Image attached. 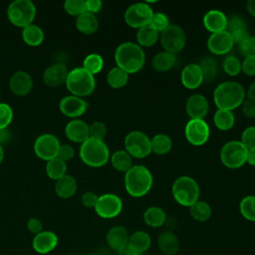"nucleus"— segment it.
Listing matches in <instances>:
<instances>
[{"mask_svg":"<svg viewBox=\"0 0 255 255\" xmlns=\"http://www.w3.org/2000/svg\"><path fill=\"white\" fill-rule=\"evenodd\" d=\"M115 61L117 67L129 75L137 73L142 69L145 63V55L138 44L125 42L116 49Z\"/></svg>","mask_w":255,"mask_h":255,"instance_id":"obj_1","label":"nucleus"},{"mask_svg":"<svg viewBox=\"0 0 255 255\" xmlns=\"http://www.w3.org/2000/svg\"><path fill=\"white\" fill-rule=\"evenodd\" d=\"M245 100V90L237 82L227 81L219 84L213 92V101L218 110L233 111Z\"/></svg>","mask_w":255,"mask_h":255,"instance_id":"obj_2","label":"nucleus"},{"mask_svg":"<svg viewBox=\"0 0 255 255\" xmlns=\"http://www.w3.org/2000/svg\"><path fill=\"white\" fill-rule=\"evenodd\" d=\"M152 181L149 169L142 164L132 165L125 175L126 190L132 197L144 196L150 190Z\"/></svg>","mask_w":255,"mask_h":255,"instance_id":"obj_3","label":"nucleus"},{"mask_svg":"<svg viewBox=\"0 0 255 255\" xmlns=\"http://www.w3.org/2000/svg\"><path fill=\"white\" fill-rule=\"evenodd\" d=\"M82 161L91 167H101L110 159V150L104 140L89 137L80 145Z\"/></svg>","mask_w":255,"mask_h":255,"instance_id":"obj_4","label":"nucleus"},{"mask_svg":"<svg viewBox=\"0 0 255 255\" xmlns=\"http://www.w3.org/2000/svg\"><path fill=\"white\" fill-rule=\"evenodd\" d=\"M65 84L71 95L79 98L91 95L96 88L95 76L83 67H78L69 71Z\"/></svg>","mask_w":255,"mask_h":255,"instance_id":"obj_5","label":"nucleus"},{"mask_svg":"<svg viewBox=\"0 0 255 255\" xmlns=\"http://www.w3.org/2000/svg\"><path fill=\"white\" fill-rule=\"evenodd\" d=\"M171 192L174 200L185 207H190L199 200V186L195 179L187 175L179 176L174 180Z\"/></svg>","mask_w":255,"mask_h":255,"instance_id":"obj_6","label":"nucleus"},{"mask_svg":"<svg viewBox=\"0 0 255 255\" xmlns=\"http://www.w3.org/2000/svg\"><path fill=\"white\" fill-rule=\"evenodd\" d=\"M35 16L36 7L30 0H15L8 5V20L16 27L23 29L24 27L33 24Z\"/></svg>","mask_w":255,"mask_h":255,"instance_id":"obj_7","label":"nucleus"},{"mask_svg":"<svg viewBox=\"0 0 255 255\" xmlns=\"http://www.w3.org/2000/svg\"><path fill=\"white\" fill-rule=\"evenodd\" d=\"M247 151L248 149L240 140H230L222 146L220 159L228 168H239L243 166L247 160Z\"/></svg>","mask_w":255,"mask_h":255,"instance_id":"obj_8","label":"nucleus"},{"mask_svg":"<svg viewBox=\"0 0 255 255\" xmlns=\"http://www.w3.org/2000/svg\"><path fill=\"white\" fill-rule=\"evenodd\" d=\"M125 148L131 157L143 158L151 152L150 138L142 131L132 130L125 137Z\"/></svg>","mask_w":255,"mask_h":255,"instance_id":"obj_9","label":"nucleus"},{"mask_svg":"<svg viewBox=\"0 0 255 255\" xmlns=\"http://www.w3.org/2000/svg\"><path fill=\"white\" fill-rule=\"evenodd\" d=\"M186 37L183 29L175 24H170L160 33V44L164 51L176 55L185 46Z\"/></svg>","mask_w":255,"mask_h":255,"instance_id":"obj_10","label":"nucleus"},{"mask_svg":"<svg viewBox=\"0 0 255 255\" xmlns=\"http://www.w3.org/2000/svg\"><path fill=\"white\" fill-rule=\"evenodd\" d=\"M153 11L147 3H134L128 7L125 12V21L131 27L139 29L150 24Z\"/></svg>","mask_w":255,"mask_h":255,"instance_id":"obj_11","label":"nucleus"},{"mask_svg":"<svg viewBox=\"0 0 255 255\" xmlns=\"http://www.w3.org/2000/svg\"><path fill=\"white\" fill-rule=\"evenodd\" d=\"M184 134L190 144L200 146L208 140L210 128L204 120L190 119L185 125Z\"/></svg>","mask_w":255,"mask_h":255,"instance_id":"obj_12","label":"nucleus"},{"mask_svg":"<svg viewBox=\"0 0 255 255\" xmlns=\"http://www.w3.org/2000/svg\"><path fill=\"white\" fill-rule=\"evenodd\" d=\"M60 145V140L56 135L52 133H42L34 142V151L40 159L48 161L57 157Z\"/></svg>","mask_w":255,"mask_h":255,"instance_id":"obj_13","label":"nucleus"},{"mask_svg":"<svg viewBox=\"0 0 255 255\" xmlns=\"http://www.w3.org/2000/svg\"><path fill=\"white\" fill-rule=\"evenodd\" d=\"M94 209L100 217L104 219H111L117 217L122 212L123 201L116 194L106 193L99 196Z\"/></svg>","mask_w":255,"mask_h":255,"instance_id":"obj_14","label":"nucleus"},{"mask_svg":"<svg viewBox=\"0 0 255 255\" xmlns=\"http://www.w3.org/2000/svg\"><path fill=\"white\" fill-rule=\"evenodd\" d=\"M88 109V103L83 99L76 96H66L61 99L59 103L60 112L68 118L77 119L83 116Z\"/></svg>","mask_w":255,"mask_h":255,"instance_id":"obj_15","label":"nucleus"},{"mask_svg":"<svg viewBox=\"0 0 255 255\" xmlns=\"http://www.w3.org/2000/svg\"><path fill=\"white\" fill-rule=\"evenodd\" d=\"M129 233L126 227L116 225L111 227L106 234V242L108 246L118 254L128 247Z\"/></svg>","mask_w":255,"mask_h":255,"instance_id":"obj_16","label":"nucleus"},{"mask_svg":"<svg viewBox=\"0 0 255 255\" xmlns=\"http://www.w3.org/2000/svg\"><path fill=\"white\" fill-rule=\"evenodd\" d=\"M233 46V40L226 30L218 33H212L207 40L208 50L215 55L227 54Z\"/></svg>","mask_w":255,"mask_h":255,"instance_id":"obj_17","label":"nucleus"},{"mask_svg":"<svg viewBox=\"0 0 255 255\" xmlns=\"http://www.w3.org/2000/svg\"><path fill=\"white\" fill-rule=\"evenodd\" d=\"M68 68L63 63L50 65L43 72V82L52 88H57L66 83L68 77Z\"/></svg>","mask_w":255,"mask_h":255,"instance_id":"obj_18","label":"nucleus"},{"mask_svg":"<svg viewBox=\"0 0 255 255\" xmlns=\"http://www.w3.org/2000/svg\"><path fill=\"white\" fill-rule=\"evenodd\" d=\"M9 87L14 95L25 97L33 88V79L28 72L19 70L11 76L9 80Z\"/></svg>","mask_w":255,"mask_h":255,"instance_id":"obj_19","label":"nucleus"},{"mask_svg":"<svg viewBox=\"0 0 255 255\" xmlns=\"http://www.w3.org/2000/svg\"><path fill=\"white\" fill-rule=\"evenodd\" d=\"M209 110L207 99L200 94L191 95L185 104L186 114L190 119L203 120Z\"/></svg>","mask_w":255,"mask_h":255,"instance_id":"obj_20","label":"nucleus"},{"mask_svg":"<svg viewBox=\"0 0 255 255\" xmlns=\"http://www.w3.org/2000/svg\"><path fill=\"white\" fill-rule=\"evenodd\" d=\"M58 241V236L53 231H41L34 235L32 246L37 253L47 254L57 247Z\"/></svg>","mask_w":255,"mask_h":255,"instance_id":"obj_21","label":"nucleus"},{"mask_svg":"<svg viewBox=\"0 0 255 255\" xmlns=\"http://www.w3.org/2000/svg\"><path fill=\"white\" fill-rule=\"evenodd\" d=\"M67 137L77 143H83L90 137L89 126L82 120H72L65 127Z\"/></svg>","mask_w":255,"mask_h":255,"instance_id":"obj_22","label":"nucleus"},{"mask_svg":"<svg viewBox=\"0 0 255 255\" xmlns=\"http://www.w3.org/2000/svg\"><path fill=\"white\" fill-rule=\"evenodd\" d=\"M181 83L189 90L197 89L203 83V75L198 64L190 63L181 71Z\"/></svg>","mask_w":255,"mask_h":255,"instance_id":"obj_23","label":"nucleus"},{"mask_svg":"<svg viewBox=\"0 0 255 255\" xmlns=\"http://www.w3.org/2000/svg\"><path fill=\"white\" fill-rule=\"evenodd\" d=\"M203 25L211 34L225 31L227 27V17L219 10H210L203 16Z\"/></svg>","mask_w":255,"mask_h":255,"instance_id":"obj_24","label":"nucleus"},{"mask_svg":"<svg viewBox=\"0 0 255 255\" xmlns=\"http://www.w3.org/2000/svg\"><path fill=\"white\" fill-rule=\"evenodd\" d=\"M157 246L165 255H175L179 251L180 243L173 231L164 230L157 236Z\"/></svg>","mask_w":255,"mask_h":255,"instance_id":"obj_25","label":"nucleus"},{"mask_svg":"<svg viewBox=\"0 0 255 255\" xmlns=\"http://www.w3.org/2000/svg\"><path fill=\"white\" fill-rule=\"evenodd\" d=\"M151 246V238L149 234L142 230H137L129 234L128 247L139 254H143Z\"/></svg>","mask_w":255,"mask_h":255,"instance_id":"obj_26","label":"nucleus"},{"mask_svg":"<svg viewBox=\"0 0 255 255\" xmlns=\"http://www.w3.org/2000/svg\"><path fill=\"white\" fill-rule=\"evenodd\" d=\"M77 191V181L75 177L70 174H65L55 183V192L56 194L64 199L72 197Z\"/></svg>","mask_w":255,"mask_h":255,"instance_id":"obj_27","label":"nucleus"},{"mask_svg":"<svg viewBox=\"0 0 255 255\" xmlns=\"http://www.w3.org/2000/svg\"><path fill=\"white\" fill-rule=\"evenodd\" d=\"M76 27L81 33L85 35H91L97 32L99 28V21L95 14L85 12L77 17Z\"/></svg>","mask_w":255,"mask_h":255,"instance_id":"obj_28","label":"nucleus"},{"mask_svg":"<svg viewBox=\"0 0 255 255\" xmlns=\"http://www.w3.org/2000/svg\"><path fill=\"white\" fill-rule=\"evenodd\" d=\"M165 211L158 206H150L143 213L144 223L151 228H158L164 225L166 220Z\"/></svg>","mask_w":255,"mask_h":255,"instance_id":"obj_29","label":"nucleus"},{"mask_svg":"<svg viewBox=\"0 0 255 255\" xmlns=\"http://www.w3.org/2000/svg\"><path fill=\"white\" fill-rule=\"evenodd\" d=\"M176 63V56L163 51L156 54L151 60V67L156 72H166L170 70Z\"/></svg>","mask_w":255,"mask_h":255,"instance_id":"obj_30","label":"nucleus"},{"mask_svg":"<svg viewBox=\"0 0 255 255\" xmlns=\"http://www.w3.org/2000/svg\"><path fill=\"white\" fill-rule=\"evenodd\" d=\"M22 39L27 45L36 47L43 42L44 32L38 25L30 24L22 29Z\"/></svg>","mask_w":255,"mask_h":255,"instance_id":"obj_31","label":"nucleus"},{"mask_svg":"<svg viewBox=\"0 0 255 255\" xmlns=\"http://www.w3.org/2000/svg\"><path fill=\"white\" fill-rule=\"evenodd\" d=\"M159 33L151 26L146 25L139 29L136 32V41L140 47H151L154 45L158 39Z\"/></svg>","mask_w":255,"mask_h":255,"instance_id":"obj_32","label":"nucleus"},{"mask_svg":"<svg viewBox=\"0 0 255 255\" xmlns=\"http://www.w3.org/2000/svg\"><path fill=\"white\" fill-rule=\"evenodd\" d=\"M132 157L125 149H120L115 151L111 156V162L115 169L121 172L128 171L132 166Z\"/></svg>","mask_w":255,"mask_h":255,"instance_id":"obj_33","label":"nucleus"},{"mask_svg":"<svg viewBox=\"0 0 255 255\" xmlns=\"http://www.w3.org/2000/svg\"><path fill=\"white\" fill-rule=\"evenodd\" d=\"M151 152L163 155L170 151L172 147L171 138L164 133H157L150 138Z\"/></svg>","mask_w":255,"mask_h":255,"instance_id":"obj_34","label":"nucleus"},{"mask_svg":"<svg viewBox=\"0 0 255 255\" xmlns=\"http://www.w3.org/2000/svg\"><path fill=\"white\" fill-rule=\"evenodd\" d=\"M213 122L218 129L229 130L234 126L235 117L231 111L217 110L213 116Z\"/></svg>","mask_w":255,"mask_h":255,"instance_id":"obj_35","label":"nucleus"},{"mask_svg":"<svg viewBox=\"0 0 255 255\" xmlns=\"http://www.w3.org/2000/svg\"><path fill=\"white\" fill-rule=\"evenodd\" d=\"M67 171V163L60 159L59 157H54L47 161L46 163V173L49 178L53 180H58L64 176Z\"/></svg>","mask_w":255,"mask_h":255,"instance_id":"obj_36","label":"nucleus"},{"mask_svg":"<svg viewBox=\"0 0 255 255\" xmlns=\"http://www.w3.org/2000/svg\"><path fill=\"white\" fill-rule=\"evenodd\" d=\"M128 74L119 67L112 68L107 75V82L113 89H121L127 85Z\"/></svg>","mask_w":255,"mask_h":255,"instance_id":"obj_37","label":"nucleus"},{"mask_svg":"<svg viewBox=\"0 0 255 255\" xmlns=\"http://www.w3.org/2000/svg\"><path fill=\"white\" fill-rule=\"evenodd\" d=\"M189 212L191 217L199 222L207 221L212 213L210 205L202 200H197L189 207Z\"/></svg>","mask_w":255,"mask_h":255,"instance_id":"obj_38","label":"nucleus"},{"mask_svg":"<svg viewBox=\"0 0 255 255\" xmlns=\"http://www.w3.org/2000/svg\"><path fill=\"white\" fill-rule=\"evenodd\" d=\"M198 65L203 75V82L209 83L215 80L218 73V65L213 58L211 57L203 58Z\"/></svg>","mask_w":255,"mask_h":255,"instance_id":"obj_39","label":"nucleus"},{"mask_svg":"<svg viewBox=\"0 0 255 255\" xmlns=\"http://www.w3.org/2000/svg\"><path fill=\"white\" fill-rule=\"evenodd\" d=\"M104 67V60L100 54L91 53L86 56L83 61V68L92 75H96L102 71Z\"/></svg>","mask_w":255,"mask_h":255,"instance_id":"obj_40","label":"nucleus"},{"mask_svg":"<svg viewBox=\"0 0 255 255\" xmlns=\"http://www.w3.org/2000/svg\"><path fill=\"white\" fill-rule=\"evenodd\" d=\"M239 211L246 220L255 222V195L243 197L239 203Z\"/></svg>","mask_w":255,"mask_h":255,"instance_id":"obj_41","label":"nucleus"},{"mask_svg":"<svg viewBox=\"0 0 255 255\" xmlns=\"http://www.w3.org/2000/svg\"><path fill=\"white\" fill-rule=\"evenodd\" d=\"M65 11L72 16H79L86 12L85 0H66L64 2Z\"/></svg>","mask_w":255,"mask_h":255,"instance_id":"obj_42","label":"nucleus"},{"mask_svg":"<svg viewBox=\"0 0 255 255\" xmlns=\"http://www.w3.org/2000/svg\"><path fill=\"white\" fill-rule=\"evenodd\" d=\"M223 70L231 77L237 76L241 72V62L235 56H228L223 61Z\"/></svg>","mask_w":255,"mask_h":255,"instance_id":"obj_43","label":"nucleus"},{"mask_svg":"<svg viewBox=\"0 0 255 255\" xmlns=\"http://www.w3.org/2000/svg\"><path fill=\"white\" fill-rule=\"evenodd\" d=\"M149 25H151L158 33L159 32L161 33L170 25V23H169L168 17L164 13L156 12V13H153V16Z\"/></svg>","mask_w":255,"mask_h":255,"instance_id":"obj_44","label":"nucleus"},{"mask_svg":"<svg viewBox=\"0 0 255 255\" xmlns=\"http://www.w3.org/2000/svg\"><path fill=\"white\" fill-rule=\"evenodd\" d=\"M13 120V110L6 103H0V128L9 127Z\"/></svg>","mask_w":255,"mask_h":255,"instance_id":"obj_45","label":"nucleus"},{"mask_svg":"<svg viewBox=\"0 0 255 255\" xmlns=\"http://www.w3.org/2000/svg\"><path fill=\"white\" fill-rule=\"evenodd\" d=\"M89 133L90 137L92 138L104 140L107 135V127L102 122H94L91 126H89Z\"/></svg>","mask_w":255,"mask_h":255,"instance_id":"obj_46","label":"nucleus"},{"mask_svg":"<svg viewBox=\"0 0 255 255\" xmlns=\"http://www.w3.org/2000/svg\"><path fill=\"white\" fill-rule=\"evenodd\" d=\"M240 141L247 149L255 147V127L251 126L246 128L241 134Z\"/></svg>","mask_w":255,"mask_h":255,"instance_id":"obj_47","label":"nucleus"},{"mask_svg":"<svg viewBox=\"0 0 255 255\" xmlns=\"http://www.w3.org/2000/svg\"><path fill=\"white\" fill-rule=\"evenodd\" d=\"M240 52L245 57H255V36H249L239 45Z\"/></svg>","mask_w":255,"mask_h":255,"instance_id":"obj_48","label":"nucleus"},{"mask_svg":"<svg viewBox=\"0 0 255 255\" xmlns=\"http://www.w3.org/2000/svg\"><path fill=\"white\" fill-rule=\"evenodd\" d=\"M239 29H247V24L244 21V19H242L239 16H232L229 19H227V27H226V31L228 33L233 32L235 30H239Z\"/></svg>","mask_w":255,"mask_h":255,"instance_id":"obj_49","label":"nucleus"},{"mask_svg":"<svg viewBox=\"0 0 255 255\" xmlns=\"http://www.w3.org/2000/svg\"><path fill=\"white\" fill-rule=\"evenodd\" d=\"M74 155H75V150L72 145H70V144H61L60 145L57 157L64 160L65 162H67V161L71 160L74 157Z\"/></svg>","mask_w":255,"mask_h":255,"instance_id":"obj_50","label":"nucleus"},{"mask_svg":"<svg viewBox=\"0 0 255 255\" xmlns=\"http://www.w3.org/2000/svg\"><path fill=\"white\" fill-rule=\"evenodd\" d=\"M241 71L247 76H255V57H245L241 63Z\"/></svg>","mask_w":255,"mask_h":255,"instance_id":"obj_51","label":"nucleus"},{"mask_svg":"<svg viewBox=\"0 0 255 255\" xmlns=\"http://www.w3.org/2000/svg\"><path fill=\"white\" fill-rule=\"evenodd\" d=\"M99 196L93 192V191H86L85 193H83L81 200L84 206L88 207V208H95L97 201H98Z\"/></svg>","mask_w":255,"mask_h":255,"instance_id":"obj_52","label":"nucleus"},{"mask_svg":"<svg viewBox=\"0 0 255 255\" xmlns=\"http://www.w3.org/2000/svg\"><path fill=\"white\" fill-rule=\"evenodd\" d=\"M242 114L249 119H255V103L250 100H244L241 105Z\"/></svg>","mask_w":255,"mask_h":255,"instance_id":"obj_53","label":"nucleus"},{"mask_svg":"<svg viewBox=\"0 0 255 255\" xmlns=\"http://www.w3.org/2000/svg\"><path fill=\"white\" fill-rule=\"evenodd\" d=\"M27 228L30 233L35 234V235L40 233L41 231H43V225H42L41 220L38 218H35V217H32L28 220Z\"/></svg>","mask_w":255,"mask_h":255,"instance_id":"obj_54","label":"nucleus"},{"mask_svg":"<svg viewBox=\"0 0 255 255\" xmlns=\"http://www.w3.org/2000/svg\"><path fill=\"white\" fill-rule=\"evenodd\" d=\"M86 1V12L95 14L102 9V1L100 0H85Z\"/></svg>","mask_w":255,"mask_h":255,"instance_id":"obj_55","label":"nucleus"},{"mask_svg":"<svg viewBox=\"0 0 255 255\" xmlns=\"http://www.w3.org/2000/svg\"><path fill=\"white\" fill-rule=\"evenodd\" d=\"M11 131L8 129V128H0V144L3 146L4 143H7L10 141L11 139Z\"/></svg>","mask_w":255,"mask_h":255,"instance_id":"obj_56","label":"nucleus"},{"mask_svg":"<svg viewBox=\"0 0 255 255\" xmlns=\"http://www.w3.org/2000/svg\"><path fill=\"white\" fill-rule=\"evenodd\" d=\"M246 162H248L250 165L255 166V147L248 149L247 151V160Z\"/></svg>","mask_w":255,"mask_h":255,"instance_id":"obj_57","label":"nucleus"},{"mask_svg":"<svg viewBox=\"0 0 255 255\" xmlns=\"http://www.w3.org/2000/svg\"><path fill=\"white\" fill-rule=\"evenodd\" d=\"M247 97H248V100L255 103V81L252 82L251 85L249 86L247 91Z\"/></svg>","mask_w":255,"mask_h":255,"instance_id":"obj_58","label":"nucleus"},{"mask_svg":"<svg viewBox=\"0 0 255 255\" xmlns=\"http://www.w3.org/2000/svg\"><path fill=\"white\" fill-rule=\"evenodd\" d=\"M246 9L251 16L255 17V0H249L246 4Z\"/></svg>","mask_w":255,"mask_h":255,"instance_id":"obj_59","label":"nucleus"},{"mask_svg":"<svg viewBox=\"0 0 255 255\" xmlns=\"http://www.w3.org/2000/svg\"><path fill=\"white\" fill-rule=\"evenodd\" d=\"M175 219L174 218H166L165 220V223L164 225H166L167 229L166 230H169V231H173L174 227H175Z\"/></svg>","mask_w":255,"mask_h":255,"instance_id":"obj_60","label":"nucleus"},{"mask_svg":"<svg viewBox=\"0 0 255 255\" xmlns=\"http://www.w3.org/2000/svg\"><path fill=\"white\" fill-rule=\"evenodd\" d=\"M119 255H142V254H139V253H137V252H135V251L129 249L128 247H127L125 250H123L122 252H120Z\"/></svg>","mask_w":255,"mask_h":255,"instance_id":"obj_61","label":"nucleus"},{"mask_svg":"<svg viewBox=\"0 0 255 255\" xmlns=\"http://www.w3.org/2000/svg\"><path fill=\"white\" fill-rule=\"evenodd\" d=\"M4 158V149H3V146L0 144V163L2 162Z\"/></svg>","mask_w":255,"mask_h":255,"instance_id":"obj_62","label":"nucleus"},{"mask_svg":"<svg viewBox=\"0 0 255 255\" xmlns=\"http://www.w3.org/2000/svg\"><path fill=\"white\" fill-rule=\"evenodd\" d=\"M89 255H98V254H95V253H92V254H89Z\"/></svg>","mask_w":255,"mask_h":255,"instance_id":"obj_63","label":"nucleus"},{"mask_svg":"<svg viewBox=\"0 0 255 255\" xmlns=\"http://www.w3.org/2000/svg\"><path fill=\"white\" fill-rule=\"evenodd\" d=\"M72 255H80V254H72Z\"/></svg>","mask_w":255,"mask_h":255,"instance_id":"obj_64","label":"nucleus"}]
</instances>
